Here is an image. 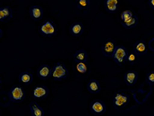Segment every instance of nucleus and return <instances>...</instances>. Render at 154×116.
<instances>
[{"mask_svg": "<svg viewBox=\"0 0 154 116\" xmlns=\"http://www.w3.org/2000/svg\"><path fill=\"white\" fill-rule=\"evenodd\" d=\"M38 33L45 38H51L57 34V28L51 19H47L38 27Z\"/></svg>", "mask_w": 154, "mask_h": 116, "instance_id": "f257e3e1", "label": "nucleus"}, {"mask_svg": "<svg viewBox=\"0 0 154 116\" xmlns=\"http://www.w3.org/2000/svg\"><path fill=\"white\" fill-rule=\"evenodd\" d=\"M69 75V71L66 68L63 62H57L52 67L51 77L54 80L61 81L64 79H66Z\"/></svg>", "mask_w": 154, "mask_h": 116, "instance_id": "f03ea898", "label": "nucleus"}, {"mask_svg": "<svg viewBox=\"0 0 154 116\" xmlns=\"http://www.w3.org/2000/svg\"><path fill=\"white\" fill-rule=\"evenodd\" d=\"M10 100L13 103H21L25 98V91L21 85L12 86L9 91Z\"/></svg>", "mask_w": 154, "mask_h": 116, "instance_id": "7ed1b4c3", "label": "nucleus"}, {"mask_svg": "<svg viewBox=\"0 0 154 116\" xmlns=\"http://www.w3.org/2000/svg\"><path fill=\"white\" fill-rule=\"evenodd\" d=\"M128 53V50H127V49L124 46L117 45L111 58L113 59V61H115L116 64H118L120 66H122L123 63L126 61Z\"/></svg>", "mask_w": 154, "mask_h": 116, "instance_id": "20e7f679", "label": "nucleus"}, {"mask_svg": "<svg viewBox=\"0 0 154 116\" xmlns=\"http://www.w3.org/2000/svg\"><path fill=\"white\" fill-rule=\"evenodd\" d=\"M129 102V97L128 95L122 92V91H117L112 97V103L116 109H122L124 106L128 104Z\"/></svg>", "mask_w": 154, "mask_h": 116, "instance_id": "39448f33", "label": "nucleus"}, {"mask_svg": "<svg viewBox=\"0 0 154 116\" xmlns=\"http://www.w3.org/2000/svg\"><path fill=\"white\" fill-rule=\"evenodd\" d=\"M116 46L117 45L113 39H105L101 44V52L103 55L107 57H112Z\"/></svg>", "mask_w": 154, "mask_h": 116, "instance_id": "423d86ee", "label": "nucleus"}, {"mask_svg": "<svg viewBox=\"0 0 154 116\" xmlns=\"http://www.w3.org/2000/svg\"><path fill=\"white\" fill-rule=\"evenodd\" d=\"M90 110L95 115H101L106 111V106L101 100H94L90 104Z\"/></svg>", "mask_w": 154, "mask_h": 116, "instance_id": "0eeeda50", "label": "nucleus"}, {"mask_svg": "<svg viewBox=\"0 0 154 116\" xmlns=\"http://www.w3.org/2000/svg\"><path fill=\"white\" fill-rule=\"evenodd\" d=\"M49 94V90L47 87H45V85H38L33 88L32 91V96H33V99L41 100L45 98Z\"/></svg>", "mask_w": 154, "mask_h": 116, "instance_id": "6e6552de", "label": "nucleus"}, {"mask_svg": "<svg viewBox=\"0 0 154 116\" xmlns=\"http://www.w3.org/2000/svg\"><path fill=\"white\" fill-rule=\"evenodd\" d=\"M29 15L33 21H39L42 19L44 16V10L43 9L38 5H33L29 9Z\"/></svg>", "mask_w": 154, "mask_h": 116, "instance_id": "1a4fd4ad", "label": "nucleus"}, {"mask_svg": "<svg viewBox=\"0 0 154 116\" xmlns=\"http://www.w3.org/2000/svg\"><path fill=\"white\" fill-rule=\"evenodd\" d=\"M51 73H52V68H51L47 64H43L38 67L37 75L41 79H47L51 76Z\"/></svg>", "mask_w": 154, "mask_h": 116, "instance_id": "9d476101", "label": "nucleus"}, {"mask_svg": "<svg viewBox=\"0 0 154 116\" xmlns=\"http://www.w3.org/2000/svg\"><path fill=\"white\" fill-rule=\"evenodd\" d=\"M13 12L11 7L3 6L0 7V22H9L12 18Z\"/></svg>", "mask_w": 154, "mask_h": 116, "instance_id": "9b49d317", "label": "nucleus"}, {"mask_svg": "<svg viewBox=\"0 0 154 116\" xmlns=\"http://www.w3.org/2000/svg\"><path fill=\"white\" fill-rule=\"evenodd\" d=\"M134 52L137 55H143L147 53V49L146 46V43L143 40H138L134 44Z\"/></svg>", "mask_w": 154, "mask_h": 116, "instance_id": "f8f14e48", "label": "nucleus"}, {"mask_svg": "<svg viewBox=\"0 0 154 116\" xmlns=\"http://www.w3.org/2000/svg\"><path fill=\"white\" fill-rule=\"evenodd\" d=\"M138 73L134 70H128L124 74V82L128 85H133L137 81Z\"/></svg>", "mask_w": 154, "mask_h": 116, "instance_id": "ddd939ff", "label": "nucleus"}, {"mask_svg": "<svg viewBox=\"0 0 154 116\" xmlns=\"http://www.w3.org/2000/svg\"><path fill=\"white\" fill-rule=\"evenodd\" d=\"M84 31V26L82 22H74L69 28V32L74 37H79L82 34Z\"/></svg>", "mask_w": 154, "mask_h": 116, "instance_id": "4468645a", "label": "nucleus"}, {"mask_svg": "<svg viewBox=\"0 0 154 116\" xmlns=\"http://www.w3.org/2000/svg\"><path fill=\"white\" fill-rule=\"evenodd\" d=\"M87 88H88V91L90 93L97 94V93H99V91H100L101 86H100V84H99V82L97 79H90L88 82Z\"/></svg>", "mask_w": 154, "mask_h": 116, "instance_id": "2eb2a0df", "label": "nucleus"}, {"mask_svg": "<svg viewBox=\"0 0 154 116\" xmlns=\"http://www.w3.org/2000/svg\"><path fill=\"white\" fill-rule=\"evenodd\" d=\"M33 77L32 73L30 71H24L22 72L19 76H18V80L20 83L23 84V85H29L32 83L33 81Z\"/></svg>", "mask_w": 154, "mask_h": 116, "instance_id": "dca6fc26", "label": "nucleus"}, {"mask_svg": "<svg viewBox=\"0 0 154 116\" xmlns=\"http://www.w3.org/2000/svg\"><path fill=\"white\" fill-rule=\"evenodd\" d=\"M104 5L107 12L114 14L116 12L117 8L119 6V1L118 0H105Z\"/></svg>", "mask_w": 154, "mask_h": 116, "instance_id": "f3484780", "label": "nucleus"}, {"mask_svg": "<svg viewBox=\"0 0 154 116\" xmlns=\"http://www.w3.org/2000/svg\"><path fill=\"white\" fill-rule=\"evenodd\" d=\"M29 109L31 111V115L32 116H45L44 109L38 106V103H36V102H31L29 104Z\"/></svg>", "mask_w": 154, "mask_h": 116, "instance_id": "a211bd4d", "label": "nucleus"}, {"mask_svg": "<svg viewBox=\"0 0 154 116\" xmlns=\"http://www.w3.org/2000/svg\"><path fill=\"white\" fill-rule=\"evenodd\" d=\"M74 60L75 61L78 62H87L88 60V54L84 50H79L74 55Z\"/></svg>", "mask_w": 154, "mask_h": 116, "instance_id": "6ab92c4d", "label": "nucleus"}, {"mask_svg": "<svg viewBox=\"0 0 154 116\" xmlns=\"http://www.w3.org/2000/svg\"><path fill=\"white\" fill-rule=\"evenodd\" d=\"M138 22H139L138 17L135 16H134L131 17L130 19L127 20L125 22H122V25L125 28L129 29V28H134V27H136L138 24Z\"/></svg>", "mask_w": 154, "mask_h": 116, "instance_id": "aec40b11", "label": "nucleus"}, {"mask_svg": "<svg viewBox=\"0 0 154 116\" xmlns=\"http://www.w3.org/2000/svg\"><path fill=\"white\" fill-rule=\"evenodd\" d=\"M75 4L78 9L86 10L90 6V1L89 0H77L75 2Z\"/></svg>", "mask_w": 154, "mask_h": 116, "instance_id": "412c9836", "label": "nucleus"}, {"mask_svg": "<svg viewBox=\"0 0 154 116\" xmlns=\"http://www.w3.org/2000/svg\"><path fill=\"white\" fill-rule=\"evenodd\" d=\"M75 69L79 73L85 74L88 71V65L87 62H78L75 65Z\"/></svg>", "mask_w": 154, "mask_h": 116, "instance_id": "4be33fe9", "label": "nucleus"}, {"mask_svg": "<svg viewBox=\"0 0 154 116\" xmlns=\"http://www.w3.org/2000/svg\"><path fill=\"white\" fill-rule=\"evenodd\" d=\"M126 61L129 63V64H134L136 63L138 61V55L132 51V52H128V55H127V59Z\"/></svg>", "mask_w": 154, "mask_h": 116, "instance_id": "5701e85b", "label": "nucleus"}, {"mask_svg": "<svg viewBox=\"0 0 154 116\" xmlns=\"http://www.w3.org/2000/svg\"><path fill=\"white\" fill-rule=\"evenodd\" d=\"M133 16H134V15H133V13L130 10L123 11L121 15L122 22H125V21L128 20V19H130V18Z\"/></svg>", "mask_w": 154, "mask_h": 116, "instance_id": "b1692460", "label": "nucleus"}, {"mask_svg": "<svg viewBox=\"0 0 154 116\" xmlns=\"http://www.w3.org/2000/svg\"><path fill=\"white\" fill-rule=\"evenodd\" d=\"M146 82L151 85H154V71L149 72L146 75Z\"/></svg>", "mask_w": 154, "mask_h": 116, "instance_id": "393cba45", "label": "nucleus"}, {"mask_svg": "<svg viewBox=\"0 0 154 116\" xmlns=\"http://www.w3.org/2000/svg\"><path fill=\"white\" fill-rule=\"evenodd\" d=\"M148 5L150 6V8H152V10H154V0H149Z\"/></svg>", "mask_w": 154, "mask_h": 116, "instance_id": "a878e982", "label": "nucleus"}, {"mask_svg": "<svg viewBox=\"0 0 154 116\" xmlns=\"http://www.w3.org/2000/svg\"><path fill=\"white\" fill-rule=\"evenodd\" d=\"M2 35H3V31H2V29L0 28V38L2 37Z\"/></svg>", "mask_w": 154, "mask_h": 116, "instance_id": "bb28decb", "label": "nucleus"}, {"mask_svg": "<svg viewBox=\"0 0 154 116\" xmlns=\"http://www.w3.org/2000/svg\"><path fill=\"white\" fill-rule=\"evenodd\" d=\"M1 86H2V81H1V79H0V88H1Z\"/></svg>", "mask_w": 154, "mask_h": 116, "instance_id": "cd10ccee", "label": "nucleus"}, {"mask_svg": "<svg viewBox=\"0 0 154 116\" xmlns=\"http://www.w3.org/2000/svg\"><path fill=\"white\" fill-rule=\"evenodd\" d=\"M0 115H1V114H0Z\"/></svg>", "mask_w": 154, "mask_h": 116, "instance_id": "c85d7f7f", "label": "nucleus"}]
</instances>
